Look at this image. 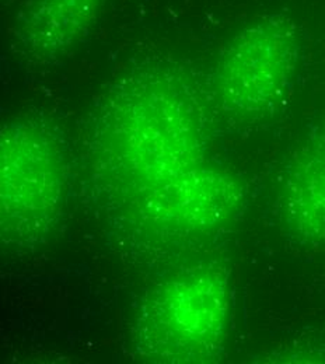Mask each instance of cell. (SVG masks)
<instances>
[{
  "label": "cell",
  "mask_w": 325,
  "mask_h": 364,
  "mask_svg": "<svg viewBox=\"0 0 325 364\" xmlns=\"http://www.w3.org/2000/svg\"><path fill=\"white\" fill-rule=\"evenodd\" d=\"M294 21L282 14L257 18L228 46L218 69V89L235 112L262 114L290 89L297 60Z\"/></svg>",
  "instance_id": "obj_1"
},
{
  "label": "cell",
  "mask_w": 325,
  "mask_h": 364,
  "mask_svg": "<svg viewBox=\"0 0 325 364\" xmlns=\"http://www.w3.org/2000/svg\"><path fill=\"white\" fill-rule=\"evenodd\" d=\"M151 323L157 338L177 356L208 352L220 343L228 317V296L219 277L176 283L156 301Z\"/></svg>",
  "instance_id": "obj_2"
},
{
  "label": "cell",
  "mask_w": 325,
  "mask_h": 364,
  "mask_svg": "<svg viewBox=\"0 0 325 364\" xmlns=\"http://www.w3.org/2000/svg\"><path fill=\"white\" fill-rule=\"evenodd\" d=\"M46 135L26 127H14L3 135L1 171L3 205L13 212L40 213L55 203L58 193L56 151ZM17 215V213H16Z\"/></svg>",
  "instance_id": "obj_3"
},
{
  "label": "cell",
  "mask_w": 325,
  "mask_h": 364,
  "mask_svg": "<svg viewBox=\"0 0 325 364\" xmlns=\"http://www.w3.org/2000/svg\"><path fill=\"white\" fill-rule=\"evenodd\" d=\"M287 216L304 237L325 241V131L299 159L286 186Z\"/></svg>",
  "instance_id": "obj_4"
},
{
  "label": "cell",
  "mask_w": 325,
  "mask_h": 364,
  "mask_svg": "<svg viewBox=\"0 0 325 364\" xmlns=\"http://www.w3.org/2000/svg\"><path fill=\"white\" fill-rule=\"evenodd\" d=\"M104 0H37L23 33L41 48L65 46L83 36Z\"/></svg>",
  "instance_id": "obj_5"
}]
</instances>
